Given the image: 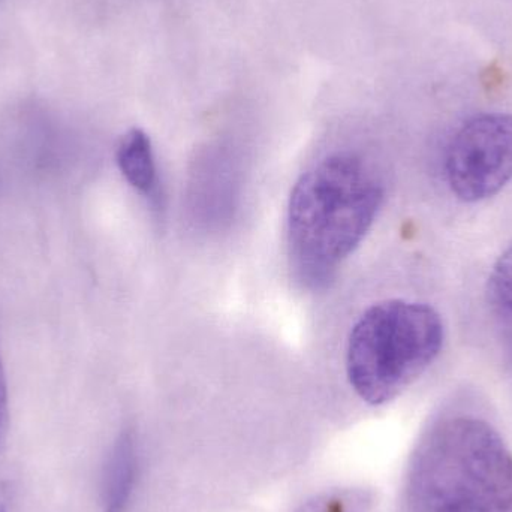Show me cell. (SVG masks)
<instances>
[{
    "label": "cell",
    "mask_w": 512,
    "mask_h": 512,
    "mask_svg": "<svg viewBox=\"0 0 512 512\" xmlns=\"http://www.w3.org/2000/svg\"><path fill=\"white\" fill-rule=\"evenodd\" d=\"M403 512H512V453L499 433L472 417L433 426L409 463Z\"/></svg>",
    "instance_id": "obj_2"
},
{
    "label": "cell",
    "mask_w": 512,
    "mask_h": 512,
    "mask_svg": "<svg viewBox=\"0 0 512 512\" xmlns=\"http://www.w3.org/2000/svg\"><path fill=\"white\" fill-rule=\"evenodd\" d=\"M9 430V397L8 384H6L5 367H3L2 354H0V453L6 445Z\"/></svg>",
    "instance_id": "obj_8"
},
{
    "label": "cell",
    "mask_w": 512,
    "mask_h": 512,
    "mask_svg": "<svg viewBox=\"0 0 512 512\" xmlns=\"http://www.w3.org/2000/svg\"><path fill=\"white\" fill-rule=\"evenodd\" d=\"M137 478V444L131 432H123L114 442L105 465L102 512H128Z\"/></svg>",
    "instance_id": "obj_6"
},
{
    "label": "cell",
    "mask_w": 512,
    "mask_h": 512,
    "mask_svg": "<svg viewBox=\"0 0 512 512\" xmlns=\"http://www.w3.org/2000/svg\"><path fill=\"white\" fill-rule=\"evenodd\" d=\"M0 512H8V508H6L5 499L0 496Z\"/></svg>",
    "instance_id": "obj_10"
},
{
    "label": "cell",
    "mask_w": 512,
    "mask_h": 512,
    "mask_svg": "<svg viewBox=\"0 0 512 512\" xmlns=\"http://www.w3.org/2000/svg\"><path fill=\"white\" fill-rule=\"evenodd\" d=\"M445 177L465 203L499 194L512 179V114H478L463 123L448 144Z\"/></svg>",
    "instance_id": "obj_4"
},
{
    "label": "cell",
    "mask_w": 512,
    "mask_h": 512,
    "mask_svg": "<svg viewBox=\"0 0 512 512\" xmlns=\"http://www.w3.org/2000/svg\"><path fill=\"white\" fill-rule=\"evenodd\" d=\"M487 292L490 306L512 330V246L496 261Z\"/></svg>",
    "instance_id": "obj_7"
},
{
    "label": "cell",
    "mask_w": 512,
    "mask_h": 512,
    "mask_svg": "<svg viewBox=\"0 0 512 512\" xmlns=\"http://www.w3.org/2000/svg\"><path fill=\"white\" fill-rule=\"evenodd\" d=\"M116 159L126 182L158 210L161 206V186L149 135L138 128L126 132L117 146Z\"/></svg>",
    "instance_id": "obj_5"
},
{
    "label": "cell",
    "mask_w": 512,
    "mask_h": 512,
    "mask_svg": "<svg viewBox=\"0 0 512 512\" xmlns=\"http://www.w3.org/2000/svg\"><path fill=\"white\" fill-rule=\"evenodd\" d=\"M384 201L375 167L352 152L313 164L292 189L286 242L292 273L319 289L336 276L369 233Z\"/></svg>",
    "instance_id": "obj_1"
},
{
    "label": "cell",
    "mask_w": 512,
    "mask_h": 512,
    "mask_svg": "<svg viewBox=\"0 0 512 512\" xmlns=\"http://www.w3.org/2000/svg\"><path fill=\"white\" fill-rule=\"evenodd\" d=\"M444 324L433 307L385 300L357 319L346 343V375L363 402H391L441 354Z\"/></svg>",
    "instance_id": "obj_3"
},
{
    "label": "cell",
    "mask_w": 512,
    "mask_h": 512,
    "mask_svg": "<svg viewBox=\"0 0 512 512\" xmlns=\"http://www.w3.org/2000/svg\"><path fill=\"white\" fill-rule=\"evenodd\" d=\"M310 512H348L346 508L342 507V502L340 504H333V502H328V504H319L318 507L313 508Z\"/></svg>",
    "instance_id": "obj_9"
}]
</instances>
